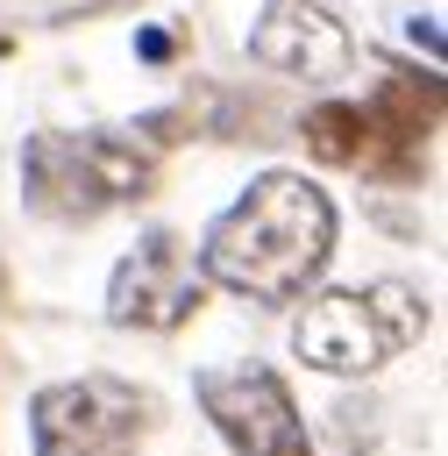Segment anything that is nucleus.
Instances as JSON below:
<instances>
[{
	"instance_id": "7",
	"label": "nucleus",
	"mask_w": 448,
	"mask_h": 456,
	"mask_svg": "<svg viewBox=\"0 0 448 456\" xmlns=\"http://www.w3.org/2000/svg\"><path fill=\"white\" fill-rule=\"evenodd\" d=\"M249 57H256L263 71L334 86V78L356 64V36H348L341 14H327L320 0H270L263 21L249 28Z\"/></svg>"
},
{
	"instance_id": "5",
	"label": "nucleus",
	"mask_w": 448,
	"mask_h": 456,
	"mask_svg": "<svg viewBox=\"0 0 448 456\" xmlns=\"http://www.w3.org/2000/svg\"><path fill=\"white\" fill-rule=\"evenodd\" d=\"M192 392L235 456H313V435L270 363H206Z\"/></svg>"
},
{
	"instance_id": "4",
	"label": "nucleus",
	"mask_w": 448,
	"mask_h": 456,
	"mask_svg": "<svg viewBox=\"0 0 448 456\" xmlns=\"http://www.w3.org/2000/svg\"><path fill=\"white\" fill-rule=\"evenodd\" d=\"M149 399L121 378H57L28 399L36 456H142Z\"/></svg>"
},
{
	"instance_id": "2",
	"label": "nucleus",
	"mask_w": 448,
	"mask_h": 456,
	"mask_svg": "<svg viewBox=\"0 0 448 456\" xmlns=\"http://www.w3.org/2000/svg\"><path fill=\"white\" fill-rule=\"evenodd\" d=\"M156 185V157L114 128H36L21 142V200L43 221H100Z\"/></svg>"
},
{
	"instance_id": "8",
	"label": "nucleus",
	"mask_w": 448,
	"mask_h": 456,
	"mask_svg": "<svg viewBox=\"0 0 448 456\" xmlns=\"http://www.w3.org/2000/svg\"><path fill=\"white\" fill-rule=\"evenodd\" d=\"M299 135H306V150H313L320 164H356V150H363V114H356L348 100H327V107H313V114L299 121Z\"/></svg>"
},
{
	"instance_id": "9",
	"label": "nucleus",
	"mask_w": 448,
	"mask_h": 456,
	"mask_svg": "<svg viewBox=\"0 0 448 456\" xmlns=\"http://www.w3.org/2000/svg\"><path fill=\"white\" fill-rule=\"evenodd\" d=\"M135 50H142V57H171V36H164V28H142Z\"/></svg>"
},
{
	"instance_id": "3",
	"label": "nucleus",
	"mask_w": 448,
	"mask_h": 456,
	"mask_svg": "<svg viewBox=\"0 0 448 456\" xmlns=\"http://www.w3.org/2000/svg\"><path fill=\"white\" fill-rule=\"evenodd\" d=\"M420 335H427V306L398 278H384L370 292H313L292 314V356L327 378H370L384 356L412 349Z\"/></svg>"
},
{
	"instance_id": "6",
	"label": "nucleus",
	"mask_w": 448,
	"mask_h": 456,
	"mask_svg": "<svg viewBox=\"0 0 448 456\" xmlns=\"http://www.w3.org/2000/svg\"><path fill=\"white\" fill-rule=\"evenodd\" d=\"M199 292H206V278H199L192 249H185L171 228H149V235L114 264V278H107V321H114V328H149V335H164V328L192 321Z\"/></svg>"
},
{
	"instance_id": "1",
	"label": "nucleus",
	"mask_w": 448,
	"mask_h": 456,
	"mask_svg": "<svg viewBox=\"0 0 448 456\" xmlns=\"http://www.w3.org/2000/svg\"><path fill=\"white\" fill-rule=\"evenodd\" d=\"M334 256V200L306 171H263L249 192L206 228L199 278L242 299H299Z\"/></svg>"
}]
</instances>
